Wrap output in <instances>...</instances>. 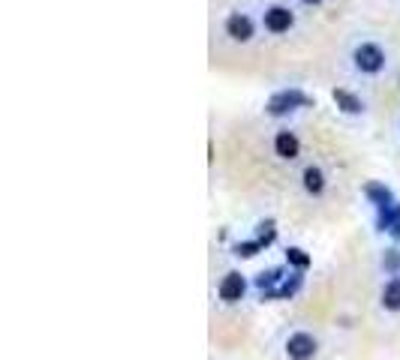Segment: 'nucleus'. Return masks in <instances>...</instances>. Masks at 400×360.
<instances>
[{
	"label": "nucleus",
	"mask_w": 400,
	"mask_h": 360,
	"mask_svg": "<svg viewBox=\"0 0 400 360\" xmlns=\"http://www.w3.org/2000/svg\"><path fill=\"white\" fill-rule=\"evenodd\" d=\"M349 69L355 78H364V81H379L391 72V48L385 46L382 39H374V36H359L349 46Z\"/></svg>",
	"instance_id": "nucleus-1"
},
{
	"label": "nucleus",
	"mask_w": 400,
	"mask_h": 360,
	"mask_svg": "<svg viewBox=\"0 0 400 360\" xmlns=\"http://www.w3.org/2000/svg\"><path fill=\"white\" fill-rule=\"evenodd\" d=\"M304 108H316V99H313L304 88H298V84H286V88H277L265 99V118L271 120H286V118H295L298 111Z\"/></svg>",
	"instance_id": "nucleus-2"
},
{
	"label": "nucleus",
	"mask_w": 400,
	"mask_h": 360,
	"mask_svg": "<svg viewBox=\"0 0 400 360\" xmlns=\"http://www.w3.org/2000/svg\"><path fill=\"white\" fill-rule=\"evenodd\" d=\"M259 24H262V34L265 36H274V39H283L295 34L298 27V9L286 0H268L265 6H259Z\"/></svg>",
	"instance_id": "nucleus-3"
},
{
	"label": "nucleus",
	"mask_w": 400,
	"mask_h": 360,
	"mask_svg": "<svg viewBox=\"0 0 400 360\" xmlns=\"http://www.w3.org/2000/svg\"><path fill=\"white\" fill-rule=\"evenodd\" d=\"M220 34L232 46H253L262 34V24H259V16H253L247 9H226L220 19Z\"/></svg>",
	"instance_id": "nucleus-4"
},
{
	"label": "nucleus",
	"mask_w": 400,
	"mask_h": 360,
	"mask_svg": "<svg viewBox=\"0 0 400 360\" xmlns=\"http://www.w3.org/2000/svg\"><path fill=\"white\" fill-rule=\"evenodd\" d=\"M271 150H274L280 163H295L298 156H301L304 144L292 126H280V129H274V135H271Z\"/></svg>",
	"instance_id": "nucleus-5"
},
{
	"label": "nucleus",
	"mask_w": 400,
	"mask_h": 360,
	"mask_svg": "<svg viewBox=\"0 0 400 360\" xmlns=\"http://www.w3.org/2000/svg\"><path fill=\"white\" fill-rule=\"evenodd\" d=\"M247 292H250V279L241 270H226L220 277V282H217V297L229 307L241 304V300L247 297Z\"/></svg>",
	"instance_id": "nucleus-6"
},
{
	"label": "nucleus",
	"mask_w": 400,
	"mask_h": 360,
	"mask_svg": "<svg viewBox=\"0 0 400 360\" xmlns=\"http://www.w3.org/2000/svg\"><path fill=\"white\" fill-rule=\"evenodd\" d=\"M283 351L289 360H313L319 354V339L310 334V330H295V334L286 336Z\"/></svg>",
	"instance_id": "nucleus-7"
},
{
	"label": "nucleus",
	"mask_w": 400,
	"mask_h": 360,
	"mask_svg": "<svg viewBox=\"0 0 400 360\" xmlns=\"http://www.w3.org/2000/svg\"><path fill=\"white\" fill-rule=\"evenodd\" d=\"M331 99H334V106L337 111L343 114V118H352V120H359V118H367V99L359 93V91H349V88H334L331 91Z\"/></svg>",
	"instance_id": "nucleus-8"
},
{
	"label": "nucleus",
	"mask_w": 400,
	"mask_h": 360,
	"mask_svg": "<svg viewBox=\"0 0 400 360\" xmlns=\"http://www.w3.org/2000/svg\"><path fill=\"white\" fill-rule=\"evenodd\" d=\"M298 183H301L307 198H322L328 192V171L319 163H307L298 175Z\"/></svg>",
	"instance_id": "nucleus-9"
},
{
	"label": "nucleus",
	"mask_w": 400,
	"mask_h": 360,
	"mask_svg": "<svg viewBox=\"0 0 400 360\" xmlns=\"http://www.w3.org/2000/svg\"><path fill=\"white\" fill-rule=\"evenodd\" d=\"M361 195H364V201L370 207H374V213L376 210H385V207H391L394 201H397V195H394V190L385 180H367L364 186H361Z\"/></svg>",
	"instance_id": "nucleus-10"
},
{
	"label": "nucleus",
	"mask_w": 400,
	"mask_h": 360,
	"mask_svg": "<svg viewBox=\"0 0 400 360\" xmlns=\"http://www.w3.org/2000/svg\"><path fill=\"white\" fill-rule=\"evenodd\" d=\"M286 273H289V267H286V264L268 267V270H262V273H256L253 288L259 292L262 300H274V297H277V288H280V282H283Z\"/></svg>",
	"instance_id": "nucleus-11"
},
{
	"label": "nucleus",
	"mask_w": 400,
	"mask_h": 360,
	"mask_svg": "<svg viewBox=\"0 0 400 360\" xmlns=\"http://www.w3.org/2000/svg\"><path fill=\"white\" fill-rule=\"evenodd\" d=\"M374 222H376V232L379 235H389L391 240H400V198L394 201L391 207L376 210L374 213Z\"/></svg>",
	"instance_id": "nucleus-12"
},
{
	"label": "nucleus",
	"mask_w": 400,
	"mask_h": 360,
	"mask_svg": "<svg viewBox=\"0 0 400 360\" xmlns=\"http://www.w3.org/2000/svg\"><path fill=\"white\" fill-rule=\"evenodd\" d=\"M379 304L385 312H400V277H389L379 288Z\"/></svg>",
	"instance_id": "nucleus-13"
},
{
	"label": "nucleus",
	"mask_w": 400,
	"mask_h": 360,
	"mask_svg": "<svg viewBox=\"0 0 400 360\" xmlns=\"http://www.w3.org/2000/svg\"><path fill=\"white\" fill-rule=\"evenodd\" d=\"M283 262H286V267H289V270L307 273L310 264H313V258H310V252L301 250V247H286V250H283Z\"/></svg>",
	"instance_id": "nucleus-14"
},
{
	"label": "nucleus",
	"mask_w": 400,
	"mask_h": 360,
	"mask_svg": "<svg viewBox=\"0 0 400 360\" xmlns=\"http://www.w3.org/2000/svg\"><path fill=\"white\" fill-rule=\"evenodd\" d=\"M304 288V273H298V270H289L283 277V282H280V288H277V297L274 300H292L298 292Z\"/></svg>",
	"instance_id": "nucleus-15"
},
{
	"label": "nucleus",
	"mask_w": 400,
	"mask_h": 360,
	"mask_svg": "<svg viewBox=\"0 0 400 360\" xmlns=\"http://www.w3.org/2000/svg\"><path fill=\"white\" fill-rule=\"evenodd\" d=\"M259 252H265V247L256 237H247V240H238V243H232V255H238V258H256Z\"/></svg>",
	"instance_id": "nucleus-16"
},
{
	"label": "nucleus",
	"mask_w": 400,
	"mask_h": 360,
	"mask_svg": "<svg viewBox=\"0 0 400 360\" xmlns=\"http://www.w3.org/2000/svg\"><path fill=\"white\" fill-rule=\"evenodd\" d=\"M253 237L262 243V247L268 250L271 243L277 240V222L274 220H262V222H256V232H253Z\"/></svg>",
	"instance_id": "nucleus-17"
},
{
	"label": "nucleus",
	"mask_w": 400,
	"mask_h": 360,
	"mask_svg": "<svg viewBox=\"0 0 400 360\" xmlns=\"http://www.w3.org/2000/svg\"><path fill=\"white\" fill-rule=\"evenodd\" d=\"M382 270H385V277H400V250L397 247L382 252Z\"/></svg>",
	"instance_id": "nucleus-18"
},
{
	"label": "nucleus",
	"mask_w": 400,
	"mask_h": 360,
	"mask_svg": "<svg viewBox=\"0 0 400 360\" xmlns=\"http://www.w3.org/2000/svg\"><path fill=\"white\" fill-rule=\"evenodd\" d=\"M325 4L328 0H292V6H301V9H319Z\"/></svg>",
	"instance_id": "nucleus-19"
},
{
	"label": "nucleus",
	"mask_w": 400,
	"mask_h": 360,
	"mask_svg": "<svg viewBox=\"0 0 400 360\" xmlns=\"http://www.w3.org/2000/svg\"><path fill=\"white\" fill-rule=\"evenodd\" d=\"M397 138H400V114H397Z\"/></svg>",
	"instance_id": "nucleus-20"
}]
</instances>
